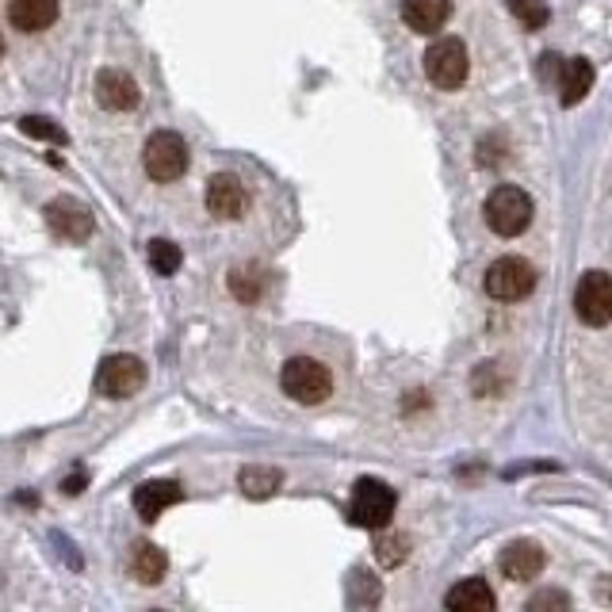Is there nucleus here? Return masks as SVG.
Segmentation results:
<instances>
[{
  "mask_svg": "<svg viewBox=\"0 0 612 612\" xmlns=\"http://www.w3.org/2000/svg\"><path fill=\"white\" fill-rule=\"evenodd\" d=\"M143 165L146 172L157 180V184H169V180L184 177L188 169V146L177 130H157V135L146 143L143 150Z\"/></svg>",
  "mask_w": 612,
  "mask_h": 612,
  "instance_id": "nucleus-6",
  "label": "nucleus"
},
{
  "mask_svg": "<svg viewBox=\"0 0 612 612\" xmlns=\"http://www.w3.org/2000/svg\"><path fill=\"white\" fill-rule=\"evenodd\" d=\"M230 295L238 303H256L264 295V272L245 264V268H234L230 272Z\"/></svg>",
  "mask_w": 612,
  "mask_h": 612,
  "instance_id": "nucleus-20",
  "label": "nucleus"
},
{
  "mask_svg": "<svg viewBox=\"0 0 612 612\" xmlns=\"http://www.w3.org/2000/svg\"><path fill=\"white\" fill-rule=\"evenodd\" d=\"M279 387L299 407H318V402H326L334 394V376H329V368L321 360L292 357L284 363V371H279Z\"/></svg>",
  "mask_w": 612,
  "mask_h": 612,
  "instance_id": "nucleus-1",
  "label": "nucleus"
},
{
  "mask_svg": "<svg viewBox=\"0 0 612 612\" xmlns=\"http://www.w3.org/2000/svg\"><path fill=\"white\" fill-rule=\"evenodd\" d=\"M444 605H449L452 612H494L498 598H494V590L483 582V578H463V582H456L449 590Z\"/></svg>",
  "mask_w": 612,
  "mask_h": 612,
  "instance_id": "nucleus-17",
  "label": "nucleus"
},
{
  "mask_svg": "<svg viewBox=\"0 0 612 612\" xmlns=\"http://www.w3.org/2000/svg\"><path fill=\"white\" fill-rule=\"evenodd\" d=\"M509 12L517 15V23H525L528 31H540L544 23L551 20V8L548 0H506Z\"/></svg>",
  "mask_w": 612,
  "mask_h": 612,
  "instance_id": "nucleus-21",
  "label": "nucleus"
},
{
  "mask_svg": "<svg viewBox=\"0 0 612 612\" xmlns=\"http://www.w3.org/2000/svg\"><path fill=\"white\" fill-rule=\"evenodd\" d=\"M20 130H23V135H31V138H46V143H62L65 146V130L54 127V123L43 119V115H28V119L20 123Z\"/></svg>",
  "mask_w": 612,
  "mask_h": 612,
  "instance_id": "nucleus-24",
  "label": "nucleus"
},
{
  "mask_svg": "<svg viewBox=\"0 0 612 612\" xmlns=\"http://www.w3.org/2000/svg\"><path fill=\"white\" fill-rule=\"evenodd\" d=\"M165 570H169L165 551L154 548V544H138L135 556H130V574H135L143 585H157L165 578Z\"/></svg>",
  "mask_w": 612,
  "mask_h": 612,
  "instance_id": "nucleus-18",
  "label": "nucleus"
},
{
  "mask_svg": "<svg viewBox=\"0 0 612 612\" xmlns=\"http://www.w3.org/2000/svg\"><path fill=\"white\" fill-rule=\"evenodd\" d=\"M536 287V268L525 256H498L486 268V295L498 303H520L528 299Z\"/></svg>",
  "mask_w": 612,
  "mask_h": 612,
  "instance_id": "nucleus-4",
  "label": "nucleus"
},
{
  "mask_svg": "<svg viewBox=\"0 0 612 612\" xmlns=\"http://www.w3.org/2000/svg\"><path fill=\"white\" fill-rule=\"evenodd\" d=\"M528 609H570V598L559 590H544L536 598H528Z\"/></svg>",
  "mask_w": 612,
  "mask_h": 612,
  "instance_id": "nucleus-25",
  "label": "nucleus"
},
{
  "mask_svg": "<svg viewBox=\"0 0 612 612\" xmlns=\"http://www.w3.org/2000/svg\"><path fill=\"white\" fill-rule=\"evenodd\" d=\"M0 54H4V39H0Z\"/></svg>",
  "mask_w": 612,
  "mask_h": 612,
  "instance_id": "nucleus-26",
  "label": "nucleus"
},
{
  "mask_svg": "<svg viewBox=\"0 0 612 612\" xmlns=\"http://www.w3.org/2000/svg\"><path fill=\"white\" fill-rule=\"evenodd\" d=\"M556 88H559V101L567 107L582 104L585 93L593 88V65L585 57H567L556 73Z\"/></svg>",
  "mask_w": 612,
  "mask_h": 612,
  "instance_id": "nucleus-15",
  "label": "nucleus"
},
{
  "mask_svg": "<svg viewBox=\"0 0 612 612\" xmlns=\"http://www.w3.org/2000/svg\"><path fill=\"white\" fill-rule=\"evenodd\" d=\"M574 310L585 326H609L612 321V276L609 272H585L574 287Z\"/></svg>",
  "mask_w": 612,
  "mask_h": 612,
  "instance_id": "nucleus-7",
  "label": "nucleus"
},
{
  "mask_svg": "<svg viewBox=\"0 0 612 612\" xmlns=\"http://www.w3.org/2000/svg\"><path fill=\"white\" fill-rule=\"evenodd\" d=\"M96 101L107 112H130V107H138V101H143V93H138L135 77H127L123 70H104L96 77Z\"/></svg>",
  "mask_w": 612,
  "mask_h": 612,
  "instance_id": "nucleus-11",
  "label": "nucleus"
},
{
  "mask_svg": "<svg viewBox=\"0 0 612 612\" xmlns=\"http://www.w3.org/2000/svg\"><path fill=\"white\" fill-rule=\"evenodd\" d=\"M467 73H471V57H467L463 39L444 35L425 51V77L433 81L436 88H444V93L460 88L463 81H467Z\"/></svg>",
  "mask_w": 612,
  "mask_h": 612,
  "instance_id": "nucleus-3",
  "label": "nucleus"
},
{
  "mask_svg": "<svg viewBox=\"0 0 612 612\" xmlns=\"http://www.w3.org/2000/svg\"><path fill=\"white\" fill-rule=\"evenodd\" d=\"M8 20L15 31H46L57 20V0H8Z\"/></svg>",
  "mask_w": 612,
  "mask_h": 612,
  "instance_id": "nucleus-16",
  "label": "nucleus"
},
{
  "mask_svg": "<svg viewBox=\"0 0 612 612\" xmlns=\"http://www.w3.org/2000/svg\"><path fill=\"white\" fill-rule=\"evenodd\" d=\"M150 264L161 276H172L180 268V250L172 242H165V238H157V242H150Z\"/></svg>",
  "mask_w": 612,
  "mask_h": 612,
  "instance_id": "nucleus-22",
  "label": "nucleus"
},
{
  "mask_svg": "<svg viewBox=\"0 0 612 612\" xmlns=\"http://www.w3.org/2000/svg\"><path fill=\"white\" fill-rule=\"evenodd\" d=\"M250 207V192L238 177L219 172V177L207 180V211L219 214V219H238V214Z\"/></svg>",
  "mask_w": 612,
  "mask_h": 612,
  "instance_id": "nucleus-9",
  "label": "nucleus"
},
{
  "mask_svg": "<svg viewBox=\"0 0 612 612\" xmlns=\"http://www.w3.org/2000/svg\"><path fill=\"white\" fill-rule=\"evenodd\" d=\"M180 498H184L180 483H172V478H154V483H143L135 490V513L143 520H157L165 509L177 506Z\"/></svg>",
  "mask_w": 612,
  "mask_h": 612,
  "instance_id": "nucleus-13",
  "label": "nucleus"
},
{
  "mask_svg": "<svg viewBox=\"0 0 612 612\" xmlns=\"http://www.w3.org/2000/svg\"><path fill=\"white\" fill-rule=\"evenodd\" d=\"M394 517V490L379 478H360L349 498V520L360 528H387Z\"/></svg>",
  "mask_w": 612,
  "mask_h": 612,
  "instance_id": "nucleus-5",
  "label": "nucleus"
},
{
  "mask_svg": "<svg viewBox=\"0 0 612 612\" xmlns=\"http://www.w3.org/2000/svg\"><path fill=\"white\" fill-rule=\"evenodd\" d=\"M238 483H242V490L250 498H272L279 490V483H284V475L276 467H245Z\"/></svg>",
  "mask_w": 612,
  "mask_h": 612,
  "instance_id": "nucleus-19",
  "label": "nucleus"
},
{
  "mask_svg": "<svg viewBox=\"0 0 612 612\" xmlns=\"http://www.w3.org/2000/svg\"><path fill=\"white\" fill-rule=\"evenodd\" d=\"M46 222H51L54 234H62L65 242H85L93 234V214L85 203L77 200H54L46 207Z\"/></svg>",
  "mask_w": 612,
  "mask_h": 612,
  "instance_id": "nucleus-10",
  "label": "nucleus"
},
{
  "mask_svg": "<svg viewBox=\"0 0 612 612\" xmlns=\"http://www.w3.org/2000/svg\"><path fill=\"white\" fill-rule=\"evenodd\" d=\"M146 383V363L138 357H107L96 371V391L104 399H130Z\"/></svg>",
  "mask_w": 612,
  "mask_h": 612,
  "instance_id": "nucleus-8",
  "label": "nucleus"
},
{
  "mask_svg": "<svg viewBox=\"0 0 612 612\" xmlns=\"http://www.w3.org/2000/svg\"><path fill=\"white\" fill-rule=\"evenodd\" d=\"M407 556H410L407 536H383V540L376 544V559L383 562V567H399V562H407Z\"/></svg>",
  "mask_w": 612,
  "mask_h": 612,
  "instance_id": "nucleus-23",
  "label": "nucleus"
},
{
  "mask_svg": "<svg viewBox=\"0 0 612 612\" xmlns=\"http://www.w3.org/2000/svg\"><path fill=\"white\" fill-rule=\"evenodd\" d=\"M486 226L494 230V234L502 238H517L528 230V222H532V200H528L525 188L517 184H498L490 196H486Z\"/></svg>",
  "mask_w": 612,
  "mask_h": 612,
  "instance_id": "nucleus-2",
  "label": "nucleus"
},
{
  "mask_svg": "<svg viewBox=\"0 0 612 612\" xmlns=\"http://www.w3.org/2000/svg\"><path fill=\"white\" fill-rule=\"evenodd\" d=\"M452 0H402V20L418 35H436L449 23Z\"/></svg>",
  "mask_w": 612,
  "mask_h": 612,
  "instance_id": "nucleus-14",
  "label": "nucleus"
},
{
  "mask_svg": "<svg viewBox=\"0 0 612 612\" xmlns=\"http://www.w3.org/2000/svg\"><path fill=\"white\" fill-rule=\"evenodd\" d=\"M498 567H502V574H506L509 582H532V578L544 570V551H540V544H532V540L509 544V548L502 551Z\"/></svg>",
  "mask_w": 612,
  "mask_h": 612,
  "instance_id": "nucleus-12",
  "label": "nucleus"
}]
</instances>
